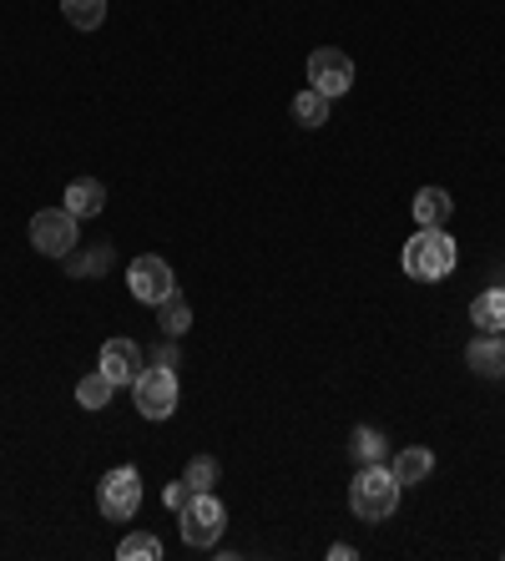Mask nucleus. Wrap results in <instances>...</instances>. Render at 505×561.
Wrapping results in <instances>:
<instances>
[{"instance_id": "obj_1", "label": "nucleus", "mask_w": 505, "mask_h": 561, "mask_svg": "<svg viewBox=\"0 0 505 561\" xmlns=\"http://www.w3.org/2000/svg\"><path fill=\"white\" fill-rule=\"evenodd\" d=\"M455 264H460V248H455V238L445 228H415V238L404 243V273L419 283L450 279Z\"/></svg>"}, {"instance_id": "obj_2", "label": "nucleus", "mask_w": 505, "mask_h": 561, "mask_svg": "<svg viewBox=\"0 0 505 561\" xmlns=\"http://www.w3.org/2000/svg\"><path fill=\"white\" fill-rule=\"evenodd\" d=\"M400 481L390 466H359L354 486H349V511L359 521H390L400 511Z\"/></svg>"}, {"instance_id": "obj_3", "label": "nucleus", "mask_w": 505, "mask_h": 561, "mask_svg": "<svg viewBox=\"0 0 505 561\" xmlns=\"http://www.w3.org/2000/svg\"><path fill=\"white\" fill-rule=\"evenodd\" d=\"M177 521H182V541L188 547L213 551L223 541V532H228V506L217 501L213 490H192V501L177 511Z\"/></svg>"}, {"instance_id": "obj_4", "label": "nucleus", "mask_w": 505, "mask_h": 561, "mask_svg": "<svg viewBox=\"0 0 505 561\" xmlns=\"http://www.w3.org/2000/svg\"><path fill=\"white\" fill-rule=\"evenodd\" d=\"M97 506H101V517L106 521H131L137 517V506H142V475H137V466H116V471L101 475Z\"/></svg>"}, {"instance_id": "obj_5", "label": "nucleus", "mask_w": 505, "mask_h": 561, "mask_svg": "<svg viewBox=\"0 0 505 561\" xmlns=\"http://www.w3.org/2000/svg\"><path fill=\"white\" fill-rule=\"evenodd\" d=\"M131 395H137V410L147 420H167L177 410V370L167 365H147L137 380H131Z\"/></svg>"}, {"instance_id": "obj_6", "label": "nucleus", "mask_w": 505, "mask_h": 561, "mask_svg": "<svg viewBox=\"0 0 505 561\" xmlns=\"http://www.w3.org/2000/svg\"><path fill=\"white\" fill-rule=\"evenodd\" d=\"M76 222L66 207H41L36 218H30V248L46 253V258H66L76 253Z\"/></svg>"}, {"instance_id": "obj_7", "label": "nucleus", "mask_w": 505, "mask_h": 561, "mask_svg": "<svg viewBox=\"0 0 505 561\" xmlns=\"http://www.w3.org/2000/svg\"><path fill=\"white\" fill-rule=\"evenodd\" d=\"M127 289H131V298H142V304H152V309H157L162 298L177 289V273H173V264H167V258H157V253H142V258H131V268H127Z\"/></svg>"}, {"instance_id": "obj_8", "label": "nucleus", "mask_w": 505, "mask_h": 561, "mask_svg": "<svg viewBox=\"0 0 505 561\" xmlns=\"http://www.w3.org/2000/svg\"><path fill=\"white\" fill-rule=\"evenodd\" d=\"M308 87L324 91V97H344L349 87H354V61L344 56V51H333V46H318L314 56H308Z\"/></svg>"}, {"instance_id": "obj_9", "label": "nucleus", "mask_w": 505, "mask_h": 561, "mask_svg": "<svg viewBox=\"0 0 505 561\" xmlns=\"http://www.w3.org/2000/svg\"><path fill=\"white\" fill-rule=\"evenodd\" d=\"M101 374L112 384H131L137 374H142V344L137 340H106L101 344Z\"/></svg>"}, {"instance_id": "obj_10", "label": "nucleus", "mask_w": 505, "mask_h": 561, "mask_svg": "<svg viewBox=\"0 0 505 561\" xmlns=\"http://www.w3.org/2000/svg\"><path fill=\"white\" fill-rule=\"evenodd\" d=\"M465 365H470L480 380H505V334H480V340L465 349Z\"/></svg>"}, {"instance_id": "obj_11", "label": "nucleus", "mask_w": 505, "mask_h": 561, "mask_svg": "<svg viewBox=\"0 0 505 561\" xmlns=\"http://www.w3.org/2000/svg\"><path fill=\"white\" fill-rule=\"evenodd\" d=\"M390 471L400 486H419V481H430V471H434V450L430 445H404L400 456L390 460Z\"/></svg>"}, {"instance_id": "obj_12", "label": "nucleus", "mask_w": 505, "mask_h": 561, "mask_svg": "<svg viewBox=\"0 0 505 561\" xmlns=\"http://www.w3.org/2000/svg\"><path fill=\"white\" fill-rule=\"evenodd\" d=\"M409 213H415V228H445L450 213H455V203H450L445 188H419L415 203H409Z\"/></svg>"}, {"instance_id": "obj_13", "label": "nucleus", "mask_w": 505, "mask_h": 561, "mask_svg": "<svg viewBox=\"0 0 505 561\" xmlns=\"http://www.w3.org/2000/svg\"><path fill=\"white\" fill-rule=\"evenodd\" d=\"M470 324L480 334H505V289H485L470 298Z\"/></svg>"}, {"instance_id": "obj_14", "label": "nucleus", "mask_w": 505, "mask_h": 561, "mask_svg": "<svg viewBox=\"0 0 505 561\" xmlns=\"http://www.w3.org/2000/svg\"><path fill=\"white\" fill-rule=\"evenodd\" d=\"M61 203H66V213H72V218H97L101 207H106V188H101L97 178H76L72 188H66V197H61Z\"/></svg>"}, {"instance_id": "obj_15", "label": "nucleus", "mask_w": 505, "mask_h": 561, "mask_svg": "<svg viewBox=\"0 0 505 561\" xmlns=\"http://www.w3.org/2000/svg\"><path fill=\"white\" fill-rule=\"evenodd\" d=\"M157 329L167 334V340H182V334L192 329V304H188L182 294H177V289L157 304Z\"/></svg>"}, {"instance_id": "obj_16", "label": "nucleus", "mask_w": 505, "mask_h": 561, "mask_svg": "<svg viewBox=\"0 0 505 561\" xmlns=\"http://www.w3.org/2000/svg\"><path fill=\"white\" fill-rule=\"evenodd\" d=\"M349 450H354V460H359V466H384V456H390V441H384V430L359 425V430H354V441H349Z\"/></svg>"}, {"instance_id": "obj_17", "label": "nucleus", "mask_w": 505, "mask_h": 561, "mask_svg": "<svg viewBox=\"0 0 505 561\" xmlns=\"http://www.w3.org/2000/svg\"><path fill=\"white\" fill-rule=\"evenodd\" d=\"M293 122H299V127H308V132H314V127H324V122H329V97H324V91H299V97H293Z\"/></svg>"}, {"instance_id": "obj_18", "label": "nucleus", "mask_w": 505, "mask_h": 561, "mask_svg": "<svg viewBox=\"0 0 505 561\" xmlns=\"http://www.w3.org/2000/svg\"><path fill=\"white\" fill-rule=\"evenodd\" d=\"M61 15H66L76 30H97L101 21H106V0H61Z\"/></svg>"}, {"instance_id": "obj_19", "label": "nucleus", "mask_w": 505, "mask_h": 561, "mask_svg": "<svg viewBox=\"0 0 505 561\" xmlns=\"http://www.w3.org/2000/svg\"><path fill=\"white\" fill-rule=\"evenodd\" d=\"M112 390H116V384L106 380V374L91 370L87 380L76 384V405H87V410H106V405H112Z\"/></svg>"}, {"instance_id": "obj_20", "label": "nucleus", "mask_w": 505, "mask_h": 561, "mask_svg": "<svg viewBox=\"0 0 505 561\" xmlns=\"http://www.w3.org/2000/svg\"><path fill=\"white\" fill-rule=\"evenodd\" d=\"M116 557L122 561H157L162 557V541L152 532H131L122 547H116Z\"/></svg>"}, {"instance_id": "obj_21", "label": "nucleus", "mask_w": 505, "mask_h": 561, "mask_svg": "<svg viewBox=\"0 0 505 561\" xmlns=\"http://www.w3.org/2000/svg\"><path fill=\"white\" fill-rule=\"evenodd\" d=\"M66 268L72 273H106L112 268V243H97L91 253H66Z\"/></svg>"}, {"instance_id": "obj_22", "label": "nucleus", "mask_w": 505, "mask_h": 561, "mask_svg": "<svg viewBox=\"0 0 505 561\" xmlns=\"http://www.w3.org/2000/svg\"><path fill=\"white\" fill-rule=\"evenodd\" d=\"M217 475H223V466H217L213 456H192V460H188V475H182V481H188L192 490H213Z\"/></svg>"}, {"instance_id": "obj_23", "label": "nucleus", "mask_w": 505, "mask_h": 561, "mask_svg": "<svg viewBox=\"0 0 505 561\" xmlns=\"http://www.w3.org/2000/svg\"><path fill=\"white\" fill-rule=\"evenodd\" d=\"M162 501H167V511H182V506L192 501V486L188 481H167V486H162Z\"/></svg>"}, {"instance_id": "obj_24", "label": "nucleus", "mask_w": 505, "mask_h": 561, "mask_svg": "<svg viewBox=\"0 0 505 561\" xmlns=\"http://www.w3.org/2000/svg\"><path fill=\"white\" fill-rule=\"evenodd\" d=\"M152 359H157V365H167V370H177V344H162Z\"/></svg>"}, {"instance_id": "obj_25", "label": "nucleus", "mask_w": 505, "mask_h": 561, "mask_svg": "<svg viewBox=\"0 0 505 561\" xmlns=\"http://www.w3.org/2000/svg\"><path fill=\"white\" fill-rule=\"evenodd\" d=\"M354 557H359V551L344 547V541H339V547H329V561H354Z\"/></svg>"}]
</instances>
